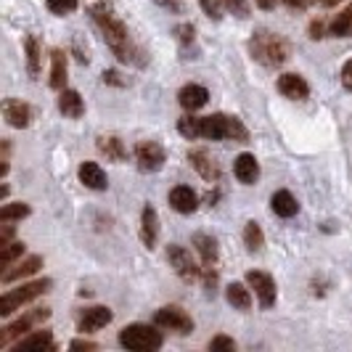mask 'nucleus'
<instances>
[{
    "mask_svg": "<svg viewBox=\"0 0 352 352\" xmlns=\"http://www.w3.org/2000/svg\"><path fill=\"white\" fill-rule=\"evenodd\" d=\"M90 16L93 21L98 24V30H101V35H104L106 45L114 51V56L124 61V64H143V56L135 45H133V40L127 35V27H124V21L114 11H111V6H109V0H90Z\"/></svg>",
    "mask_w": 352,
    "mask_h": 352,
    "instance_id": "f257e3e1",
    "label": "nucleus"
},
{
    "mask_svg": "<svg viewBox=\"0 0 352 352\" xmlns=\"http://www.w3.org/2000/svg\"><path fill=\"white\" fill-rule=\"evenodd\" d=\"M177 130L183 138H210V141H249V130L239 117L228 114H212V117H183L177 122Z\"/></svg>",
    "mask_w": 352,
    "mask_h": 352,
    "instance_id": "f03ea898",
    "label": "nucleus"
},
{
    "mask_svg": "<svg viewBox=\"0 0 352 352\" xmlns=\"http://www.w3.org/2000/svg\"><path fill=\"white\" fill-rule=\"evenodd\" d=\"M249 53H252V58L260 61L263 67L276 69V67L286 64V58H289V53H292V45H289V40L283 35H278V32L257 30V32L252 35V40H249Z\"/></svg>",
    "mask_w": 352,
    "mask_h": 352,
    "instance_id": "7ed1b4c3",
    "label": "nucleus"
},
{
    "mask_svg": "<svg viewBox=\"0 0 352 352\" xmlns=\"http://www.w3.org/2000/svg\"><path fill=\"white\" fill-rule=\"evenodd\" d=\"M120 344L133 352H151L162 347V334L154 326L133 323V326H124L120 331Z\"/></svg>",
    "mask_w": 352,
    "mask_h": 352,
    "instance_id": "20e7f679",
    "label": "nucleus"
},
{
    "mask_svg": "<svg viewBox=\"0 0 352 352\" xmlns=\"http://www.w3.org/2000/svg\"><path fill=\"white\" fill-rule=\"evenodd\" d=\"M51 286H53L51 278H43V281L24 283V286H19V289H14V292L3 294V300H0V316L8 318L11 313L21 310V305H27V302L37 300V297H40V294H45Z\"/></svg>",
    "mask_w": 352,
    "mask_h": 352,
    "instance_id": "39448f33",
    "label": "nucleus"
},
{
    "mask_svg": "<svg viewBox=\"0 0 352 352\" xmlns=\"http://www.w3.org/2000/svg\"><path fill=\"white\" fill-rule=\"evenodd\" d=\"M167 260H170V265L175 267V273L183 281H196V278L201 276V270H204V267L196 265V260L191 257V252L183 249L180 244H170V247H167Z\"/></svg>",
    "mask_w": 352,
    "mask_h": 352,
    "instance_id": "423d86ee",
    "label": "nucleus"
},
{
    "mask_svg": "<svg viewBox=\"0 0 352 352\" xmlns=\"http://www.w3.org/2000/svg\"><path fill=\"white\" fill-rule=\"evenodd\" d=\"M48 318H51V310L43 307V310H35V313H30V316H24V318H19V320H14V323H8L6 329H0V347H8L16 336L27 334L32 326L43 323V320H48Z\"/></svg>",
    "mask_w": 352,
    "mask_h": 352,
    "instance_id": "0eeeda50",
    "label": "nucleus"
},
{
    "mask_svg": "<svg viewBox=\"0 0 352 352\" xmlns=\"http://www.w3.org/2000/svg\"><path fill=\"white\" fill-rule=\"evenodd\" d=\"M154 320H157V326L170 329V331H177V334H191V331H194V320H191V316H188L183 307H177V305L162 307Z\"/></svg>",
    "mask_w": 352,
    "mask_h": 352,
    "instance_id": "6e6552de",
    "label": "nucleus"
},
{
    "mask_svg": "<svg viewBox=\"0 0 352 352\" xmlns=\"http://www.w3.org/2000/svg\"><path fill=\"white\" fill-rule=\"evenodd\" d=\"M247 283L249 289H254V297L260 300L265 310H270L276 305V281L267 276V273H260V270H249L247 273Z\"/></svg>",
    "mask_w": 352,
    "mask_h": 352,
    "instance_id": "1a4fd4ad",
    "label": "nucleus"
},
{
    "mask_svg": "<svg viewBox=\"0 0 352 352\" xmlns=\"http://www.w3.org/2000/svg\"><path fill=\"white\" fill-rule=\"evenodd\" d=\"M135 159H138V167L143 173H157V170H162L167 154L157 141H141L135 146Z\"/></svg>",
    "mask_w": 352,
    "mask_h": 352,
    "instance_id": "9d476101",
    "label": "nucleus"
},
{
    "mask_svg": "<svg viewBox=\"0 0 352 352\" xmlns=\"http://www.w3.org/2000/svg\"><path fill=\"white\" fill-rule=\"evenodd\" d=\"M111 310L109 307H88L82 316L77 318V329L82 331V334H88V331H98V329H104L111 323Z\"/></svg>",
    "mask_w": 352,
    "mask_h": 352,
    "instance_id": "9b49d317",
    "label": "nucleus"
},
{
    "mask_svg": "<svg viewBox=\"0 0 352 352\" xmlns=\"http://www.w3.org/2000/svg\"><path fill=\"white\" fill-rule=\"evenodd\" d=\"M188 162H191V167H194L196 173L204 177L207 183H217V180H220V167L212 162V157L204 151V148L188 151Z\"/></svg>",
    "mask_w": 352,
    "mask_h": 352,
    "instance_id": "f8f14e48",
    "label": "nucleus"
},
{
    "mask_svg": "<svg viewBox=\"0 0 352 352\" xmlns=\"http://www.w3.org/2000/svg\"><path fill=\"white\" fill-rule=\"evenodd\" d=\"M3 117L11 127H27L32 122V109H30V104H24L19 98H8L3 104Z\"/></svg>",
    "mask_w": 352,
    "mask_h": 352,
    "instance_id": "ddd939ff",
    "label": "nucleus"
},
{
    "mask_svg": "<svg viewBox=\"0 0 352 352\" xmlns=\"http://www.w3.org/2000/svg\"><path fill=\"white\" fill-rule=\"evenodd\" d=\"M278 90H281V96L292 98V101H305L310 96V85L300 74H281L278 77Z\"/></svg>",
    "mask_w": 352,
    "mask_h": 352,
    "instance_id": "4468645a",
    "label": "nucleus"
},
{
    "mask_svg": "<svg viewBox=\"0 0 352 352\" xmlns=\"http://www.w3.org/2000/svg\"><path fill=\"white\" fill-rule=\"evenodd\" d=\"M16 352H53L56 344H53V334L51 331H35V334L24 336L14 344Z\"/></svg>",
    "mask_w": 352,
    "mask_h": 352,
    "instance_id": "2eb2a0df",
    "label": "nucleus"
},
{
    "mask_svg": "<svg viewBox=\"0 0 352 352\" xmlns=\"http://www.w3.org/2000/svg\"><path fill=\"white\" fill-rule=\"evenodd\" d=\"M77 175L82 180V186L93 188V191H106V186H109L106 173L101 170V164H96V162H82L80 170H77Z\"/></svg>",
    "mask_w": 352,
    "mask_h": 352,
    "instance_id": "dca6fc26",
    "label": "nucleus"
},
{
    "mask_svg": "<svg viewBox=\"0 0 352 352\" xmlns=\"http://www.w3.org/2000/svg\"><path fill=\"white\" fill-rule=\"evenodd\" d=\"M233 175L239 177V183L252 186L260 177V164H257L254 154H239L236 162H233Z\"/></svg>",
    "mask_w": 352,
    "mask_h": 352,
    "instance_id": "f3484780",
    "label": "nucleus"
},
{
    "mask_svg": "<svg viewBox=\"0 0 352 352\" xmlns=\"http://www.w3.org/2000/svg\"><path fill=\"white\" fill-rule=\"evenodd\" d=\"M157 236H159L157 210H154L151 204H146V207H143V212H141V241L148 249H154V244H157Z\"/></svg>",
    "mask_w": 352,
    "mask_h": 352,
    "instance_id": "a211bd4d",
    "label": "nucleus"
},
{
    "mask_svg": "<svg viewBox=\"0 0 352 352\" xmlns=\"http://www.w3.org/2000/svg\"><path fill=\"white\" fill-rule=\"evenodd\" d=\"M170 204H173V210L180 212V214H191V212H196V207H199V199H196V194L188 186H175V188L170 191Z\"/></svg>",
    "mask_w": 352,
    "mask_h": 352,
    "instance_id": "6ab92c4d",
    "label": "nucleus"
},
{
    "mask_svg": "<svg viewBox=\"0 0 352 352\" xmlns=\"http://www.w3.org/2000/svg\"><path fill=\"white\" fill-rule=\"evenodd\" d=\"M58 111L69 120H80L85 114V104H82V96L77 90H61L58 96Z\"/></svg>",
    "mask_w": 352,
    "mask_h": 352,
    "instance_id": "aec40b11",
    "label": "nucleus"
},
{
    "mask_svg": "<svg viewBox=\"0 0 352 352\" xmlns=\"http://www.w3.org/2000/svg\"><path fill=\"white\" fill-rule=\"evenodd\" d=\"M40 267H43V257L32 254V257L21 260L16 267H8V270H3V283H14V281H19V278H27V276L37 273Z\"/></svg>",
    "mask_w": 352,
    "mask_h": 352,
    "instance_id": "412c9836",
    "label": "nucleus"
},
{
    "mask_svg": "<svg viewBox=\"0 0 352 352\" xmlns=\"http://www.w3.org/2000/svg\"><path fill=\"white\" fill-rule=\"evenodd\" d=\"M177 101H180V106L186 111H196V109H201V106L210 101V93H207V88H201V85H186V88L180 90Z\"/></svg>",
    "mask_w": 352,
    "mask_h": 352,
    "instance_id": "4be33fe9",
    "label": "nucleus"
},
{
    "mask_svg": "<svg viewBox=\"0 0 352 352\" xmlns=\"http://www.w3.org/2000/svg\"><path fill=\"white\" fill-rule=\"evenodd\" d=\"M194 247L199 249V254H201V263H204V267H214V263H217V257H220V249H217V241H214L212 236H204V233H196V236H194Z\"/></svg>",
    "mask_w": 352,
    "mask_h": 352,
    "instance_id": "5701e85b",
    "label": "nucleus"
},
{
    "mask_svg": "<svg viewBox=\"0 0 352 352\" xmlns=\"http://www.w3.org/2000/svg\"><path fill=\"white\" fill-rule=\"evenodd\" d=\"M270 207H273V212H276L278 217H294V214L300 212L297 199L289 194V191H276V194L270 196Z\"/></svg>",
    "mask_w": 352,
    "mask_h": 352,
    "instance_id": "b1692460",
    "label": "nucleus"
},
{
    "mask_svg": "<svg viewBox=\"0 0 352 352\" xmlns=\"http://www.w3.org/2000/svg\"><path fill=\"white\" fill-rule=\"evenodd\" d=\"M67 82V53L64 51H51V88L64 90Z\"/></svg>",
    "mask_w": 352,
    "mask_h": 352,
    "instance_id": "393cba45",
    "label": "nucleus"
},
{
    "mask_svg": "<svg viewBox=\"0 0 352 352\" xmlns=\"http://www.w3.org/2000/svg\"><path fill=\"white\" fill-rule=\"evenodd\" d=\"M96 146H98V151H101L106 159H111V162H122V159L127 157L122 141H120V138H114V135H101Z\"/></svg>",
    "mask_w": 352,
    "mask_h": 352,
    "instance_id": "a878e982",
    "label": "nucleus"
},
{
    "mask_svg": "<svg viewBox=\"0 0 352 352\" xmlns=\"http://www.w3.org/2000/svg\"><path fill=\"white\" fill-rule=\"evenodd\" d=\"M226 297L236 310H249L252 307V292H249L244 283H230L226 289Z\"/></svg>",
    "mask_w": 352,
    "mask_h": 352,
    "instance_id": "bb28decb",
    "label": "nucleus"
},
{
    "mask_svg": "<svg viewBox=\"0 0 352 352\" xmlns=\"http://www.w3.org/2000/svg\"><path fill=\"white\" fill-rule=\"evenodd\" d=\"M244 244H247L249 252H260V249L265 247L263 228H260L254 220H249L247 226H244Z\"/></svg>",
    "mask_w": 352,
    "mask_h": 352,
    "instance_id": "cd10ccee",
    "label": "nucleus"
},
{
    "mask_svg": "<svg viewBox=\"0 0 352 352\" xmlns=\"http://www.w3.org/2000/svg\"><path fill=\"white\" fill-rule=\"evenodd\" d=\"M331 35L334 37H352V6L350 8H344V11L331 21Z\"/></svg>",
    "mask_w": 352,
    "mask_h": 352,
    "instance_id": "c85d7f7f",
    "label": "nucleus"
},
{
    "mask_svg": "<svg viewBox=\"0 0 352 352\" xmlns=\"http://www.w3.org/2000/svg\"><path fill=\"white\" fill-rule=\"evenodd\" d=\"M24 48H27V69H30L32 77H37V74H40V45H37L35 37L27 35Z\"/></svg>",
    "mask_w": 352,
    "mask_h": 352,
    "instance_id": "c756f323",
    "label": "nucleus"
},
{
    "mask_svg": "<svg viewBox=\"0 0 352 352\" xmlns=\"http://www.w3.org/2000/svg\"><path fill=\"white\" fill-rule=\"evenodd\" d=\"M21 254H24V244H21V241L6 244V247L0 249V267H3V270H8V267L14 265V260H19Z\"/></svg>",
    "mask_w": 352,
    "mask_h": 352,
    "instance_id": "7c9ffc66",
    "label": "nucleus"
},
{
    "mask_svg": "<svg viewBox=\"0 0 352 352\" xmlns=\"http://www.w3.org/2000/svg\"><path fill=\"white\" fill-rule=\"evenodd\" d=\"M30 214V207L24 201H16V204H6L0 210V223H14V220H21Z\"/></svg>",
    "mask_w": 352,
    "mask_h": 352,
    "instance_id": "2f4dec72",
    "label": "nucleus"
},
{
    "mask_svg": "<svg viewBox=\"0 0 352 352\" xmlns=\"http://www.w3.org/2000/svg\"><path fill=\"white\" fill-rule=\"evenodd\" d=\"M45 6H48V11L56 14V16H67L72 11H77L80 0H45Z\"/></svg>",
    "mask_w": 352,
    "mask_h": 352,
    "instance_id": "473e14b6",
    "label": "nucleus"
},
{
    "mask_svg": "<svg viewBox=\"0 0 352 352\" xmlns=\"http://www.w3.org/2000/svg\"><path fill=\"white\" fill-rule=\"evenodd\" d=\"M220 6L230 11V14H236L239 19H247L249 16V6L247 0H220Z\"/></svg>",
    "mask_w": 352,
    "mask_h": 352,
    "instance_id": "72a5a7b5",
    "label": "nucleus"
},
{
    "mask_svg": "<svg viewBox=\"0 0 352 352\" xmlns=\"http://www.w3.org/2000/svg\"><path fill=\"white\" fill-rule=\"evenodd\" d=\"M210 350L212 352H217V350H236V342H233V339H230V336H214V339H212L210 342Z\"/></svg>",
    "mask_w": 352,
    "mask_h": 352,
    "instance_id": "f704fd0d",
    "label": "nucleus"
},
{
    "mask_svg": "<svg viewBox=\"0 0 352 352\" xmlns=\"http://www.w3.org/2000/svg\"><path fill=\"white\" fill-rule=\"evenodd\" d=\"M157 6L162 8H167V11H173V14H183L186 11V0H154Z\"/></svg>",
    "mask_w": 352,
    "mask_h": 352,
    "instance_id": "c9c22d12",
    "label": "nucleus"
},
{
    "mask_svg": "<svg viewBox=\"0 0 352 352\" xmlns=\"http://www.w3.org/2000/svg\"><path fill=\"white\" fill-rule=\"evenodd\" d=\"M177 35H180V43H183V45H188V43H194V27H191V24H180V27H177Z\"/></svg>",
    "mask_w": 352,
    "mask_h": 352,
    "instance_id": "e433bc0d",
    "label": "nucleus"
},
{
    "mask_svg": "<svg viewBox=\"0 0 352 352\" xmlns=\"http://www.w3.org/2000/svg\"><path fill=\"white\" fill-rule=\"evenodd\" d=\"M342 85L347 90H352V58L342 67Z\"/></svg>",
    "mask_w": 352,
    "mask_h": 352,
    "instance_id": "4c0bfd02",
    "label": "nucleus"
},
{
    "mask_svg": "<svg viewBox=\"0 0 352 352\" xmlns=\"http://www.w3.org/2000/svg\"><path fill=\"white\" fill-rule=\"evenodd\" d=\"M11 236H14V226L11 223H3V233H0V249L6 244H11Z\"/></svg>",
    "mask_w": 352,
    "mask_h": 352,
    "instance_id": "58836bf2",
    "label": "nucleus"
},
{
    "mask_svg": "<svg viewBox=\"0 0 352 352\" xmlns=\"http://www.w3.org/2000/svg\"><path fill=\"white\" fill-rule=\"evenodd\" d=\"M69 347H72V350H96V344H93V342H82V339L72 342Z\"/></svg>",
    "mask_w": 352,
    "mask_h": 352,
    "instance_id": "ea45409f",
    "label": "nucleus"
},
{
    "mask_svg": "<svg viewBox=\"0 0 352 352\" xmlns=\"http://www.w3.org/2000/svg\"><path fill=\"white\" fill-rule=\"evenodd\" d=\"M310 37H313V40L323 37V21H313V27H310Z\"/></svg>",
    "mask_w": 352,
    "mask_h": 352,
    "instance_id": "a19ab883",
    "label": "nucleus"
},
{
    "mask_svg": "<svg viewBox=\"0 0 352 352\" xmlns=\"http://www.w3.org/2000/svg\"><path fill=\"white\" fill-rule=\"evenodd\" d=\"M120 74L117 72H104V82H111V85H124L122 80H117Z\"/></svg>",
    "mask_w": 352,
    "mask_h": 352,
    "instance_id": "79ce46f5",
    "label": "nucleus"
},
{
    "mask_svg": "<svg viewBox=\"0 0 352 352\" xmlns=\"http://www.w3.org/2000/svg\"><path fill=\"white\" fill-rule=\"evenodd\" d=\"M289 8H305V6H310L313 0H283Z\"/></svg>",
    "mask_w": 352,
    "mask_h": 352,
    "instance_id": "37998d69",
    "label": "nucleus"
},
{
    "mask_svg": "<svg viewBox=\"0 0 352 352\" xmlns=\"http://www.w3.org/2000/svg\"><path fill=\"white\" fill-rule=\"evenodd\" d=\"M254 3H257L260 8H265V11H270V8H276V3H278V0H254Z\"/></svg>",
    "mask_w": 352,
    "mask_h": 352,
    "instance_id": "c03bdc74",
    "label": "nucleus"
},
{
    "mask_svg": "<svg viewBox=\"0 0 352 352\" xmlns=\"http://www.w3.org/2000/svg\"><path fill=\"white\" fill-rule=\"evenodd\" d=\"M320 3H323V6H326V8H331V6H336V3H339V0H320Z\"/></svg>",
    "mask_w": 352,
    "mask_h": 352,
    "instance_id": "a18cd8bd",
    "label": "nucleus"
}]
</instances>
